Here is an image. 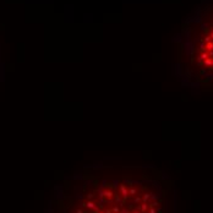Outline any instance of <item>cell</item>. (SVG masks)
Returning a JSON list of instances; mask_svg holds the SVG:
<instances>
[{
	"instance_id": "cell-1",
	"label": "cell",
	"mask_w": 213,
	"mask_h": 213,
	"mask_svg": "<svg viewBox=\"0 0 213 213\" xmlns=\"http://www.w3.org/2000/svg\"><path fill=\"white\" fill-rule=\"evenodd\" d=\"M190 39L189 60L196 77L213 81V6L198 19Z\"/></svg>"
}]
</instances>
